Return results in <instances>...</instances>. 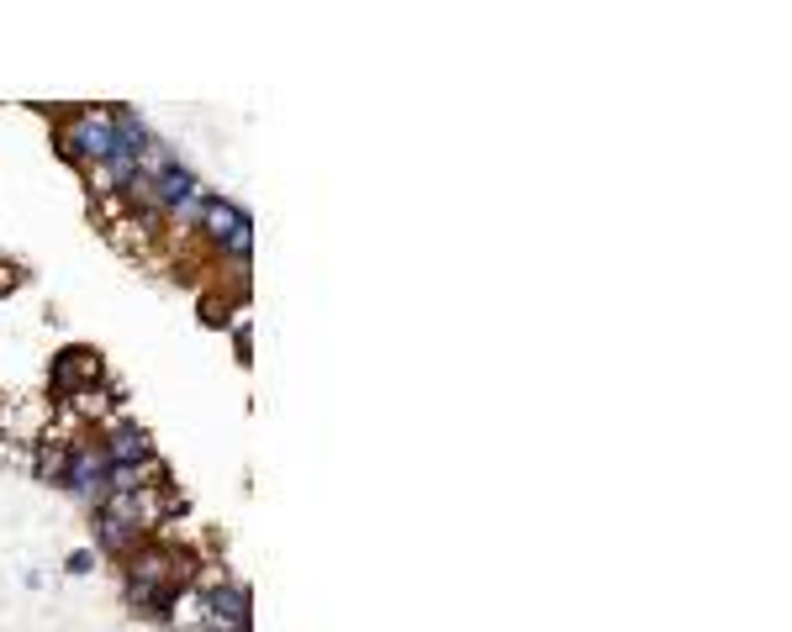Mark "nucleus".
<instances>
[{
    "instance_id": "obj_3",
    "label": "nucleus",
    "mask_w": 792,
    "mask_h": 632,
    "mask_svg": "<svg viewBox=\"0 0 792 632\" xmlns=\"http://www.w3.org/2000/svg\"><path fill=\"white\" fill-rule=\"evenodd\" d=\"M206 601V632H254V595H248V585H238V580H227V585H212V591H202Z\"/></svg>"
},
{
    "instance_id": "obj_2",
    "label": "nucleus",
    "mask_w": 792,
    "mask_h": 632,
    "mask_svg": "<svg viewBox=\"0 0 792 632\" xmlns=\"http://www.w3.org/2000/svg\"><path fill=\"white\" fill-rule=\"evenodd\" d=\"M59 485H69L75 495H85V501H96V506H101L106 495H111V458H106L101 443H80V448H69V454H63Z\"/></svg>"
},
{
    "instance_id": "obj_12",
    "label": "nucleus",
    "mask_w": 792,
    "mask_h": 632,
    "mask_svg": "<svg viewBox=\"0 0 792 632\" xmlns=\"http://www.w3.org/2000/svg\"><path fill=\"white\" fill-rule=\"evenodd\" d=\"M63 570H69V574H90V570H96V553H90V549H75L69 559H63Z\"/></svg>"
},
{
    "instance_id": "obj_1",
    "label": "nucleus",
    "mask_w": 792,
    "mask_h": 632,
    "mask_svg": "<svg viewBox=\"0 0 792 632\" xmlns=\"http://www.w3.org/2000/svg\"><path fill=\"white\" fill-rule=\"evenodd\" d=\"M53 148H59L63 164H75V169H96L106 158L117 154V142H111V106H80V111H63L59 127H53Z\"/></svg>"
},
{
    "instance_id": "obj_8",
    "label": "nucleus",
    "mask_w": 792,
    "mask_h": 632,
    "mask_svg": "<svg viewBox=\"0 0 792 632\" xmlns=\"http://www.w3.org/2000/svg\"><path fill=\"white\" fill-rule=\"evenodd\" d=\"M248 221V211L244 206H233V200H223V196H206V206H202V233L223 248L227 237H233V227H244Z\"/></svg>"
},
{
    "instance_id": "obj_10",
    "label": "nucleus",
    "mask_w": 792,
    "mask_h": 632,
    "mask_svg": "<svg viewBox=\"0 0 792 632\" xmlns=\"http://www.w3.org/2000/svg\"><path fill=\"white\" fill-rule=\"evenodd\" d=\"M138 185V158H127V154H111L106 164H96V190H133Z\"/></svg>"
},
{
    "instance_id": "obj_4",
    "label": "nucleus",
    "mask_w": 792,
    "mask_h": 632,
    "mask_svg": "<svg viewBox=\"0 0 792 632\" xmlns=\"http://www.w3.org/2000/svg\"><path fill=\"white\" fill-rule=\"evenodd\" d=\"M190 574V559L164 549H138L127 553V585H159V591H185L180 580Z\"/></svg>"
},
{
    "instance_id": "obj_6",
    "label": "nucleus",
    "mask_w": 792,
    "mask_h": 632,
    "mask_svg": "<svg viewBox=\"0 0 792 632\" xmlns=\"http://www.w3.org/2000/svg\"><path fill=\"white\" fill-rule=\"evenodd\" d=\"M101 448L111 458V470H143V464H154V443H148V433H143L138 422H111Z\"/></svg>"
},
{
    "instance_id": "obj_7",
    "label": "nucleus",
    "mask_w": 792,
    "mask_h": 632,
    "mask_svg": "<svg viewBox=\"0 0 792 632\" xmlns=\"http://www.w3.org/2000/svg\"><path fill=\"white\" fill-rule=\"evenodd\" d=\"M196 196H202V185H196V169H185L180 158H175V164H169V169H164V175L148 185V200H154V211H169V217L180 211L185 200H196Z\"/></svg>"
},
{
    "instance_id": "obj_9",
    "label": "nucleus",
    "mask_w": 792,
    "mask_h": 632,
    "mask_svg": "<svg viewBox=\"0 0 792 632\" xmlns=\"http://www.w3.org/2000/svg\"><path fill=\"white\" fill-rule=\"evenodd\" d=\"M96 543H101L106 553H133L143 543V533L133 527V522H123V516L96 512Z\"/></svg>"
},
{
    "instance_id": "obj_11",
    "label": "nucleus",
    "mask_w": 792,
    "mask_h": 632,
    "mask_svg": "<svg viewBox=\"0 0 792 632\" xmlns=\"http://www.w3.org/2000/svg\"><path fill=\"white\" fill-rule=\"evenodd\" d=\"M223 254L238 264V269H248V258H254V217L244 221V227H233V237L223 243Z\"/></svg>"
},
{
    "instance_id": "obj_5",
    "label": "nucleus",
    "mask_w": 792,
    "mask_h": 632,
    "mask_svg": "<svg viewBox=\"0 0 792 632\" xmlns=\"http://www.w3.org/2000/svg\"><path fill=\"white\" fill-rule=\"evenodd\" d=\"M48 375H53V391L63 395L90 391V385H101V354L96 348H59Z\"/></svg>"
}]
</instances>
